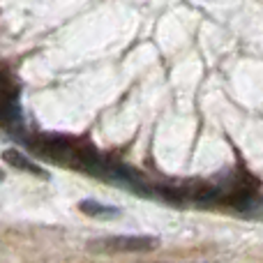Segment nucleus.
Wrapping results in <instances>:
<instances>
[{
	"instance_id": "obj_1",
	"label": "nucleus",
	"mask_w": 263,
	"mask_h": 263,
	"mask_svg": "<svg viewBox=\"0 0 263 263\" xmlns=\"http://www.w3.org/2000/svg\"><path fill=\"white\" fill-rule=\"evenodd\" d=\"M30 148L35 153H40L42 157L51 159V162L69 164V166H77V168H81L83 157L92 150L88 143L69 139L65 134H37L30 141Z\"/></svg>"
},
{
	"instance_id": "obj_2",
	"label": "nucleus",
	"mask_w": 263,
	"mask_h": 263,
	"mask_svg": "<svg viewBox=\"0 0 263 263\" xmlns=\"http://www.w3.org/2000/svg\"><path fill=\"white\" fill-rule=\"evenodd\" d=\"M157 247V238L148 236H109L90 242L92 252H150Z\"/></svg>"
},
{
	"instance_id": "obj_3",
	"label": "nucleus",
	"mask_w": 263,
	"mask_h": 263,
	"mask_svg": "<svg viewBox=\"0 0 263 263\" xmlns=\"http://www.w3.org/2000/svg\"><path fill=\"white\" fill-rule=\"evenodd\" d=\"M18 120V109L14 102L12 86L0 79V125H12Z\"/></svg>"
},
{
	"instance_id": "obj_4",
	"label": "nucleus",
	"mask_w": 263,
	"mask_h": 263,
	"mask_svg": "<svg viewBox=\"0 0 263 263\" xmlns=\"http://www.w3.org/2000/svg\"><path fill=\"white\" fill-rule=\"evenodd\" d=\"M3 159H5V164H9L12 168H18V171H28V173H35V176H42V178H46V173H44V168H40L32 159H28L23 153H18V150H14V148H7L3 153Z\"/></svg>"
},
{
	"instance_id": "obj_5",
	"label": "nucleus",
	"mask_w": 263,
	"mask_h": 263,
	"mask_svg": "<svg viewBox=\"0 0 263 263\" xmlns=\"http://www.w3.org/2000/svg\"><path fill=\"white\" fill-rule=\"evenodd\" d=\"M79 210L88 217H95V219H118L120 217V210L116 205H106V203H97V201H81L79 203Z\"/></svg>"
},
{
	"instance_id": "obj_6",
	"label": "nucleus",
	"mask_w": 263,
	"mask_h": 263,
	"mask_svg": "<svg viewBox=\"0 0 263 263\" xmlns=\"http://www.w3.org/2000/svg\"><path fill=\"white\" fill-rule=\"evenodd\" d=\"M0 180H3V171H0Z\"/></svg>"
}]
</instances>
